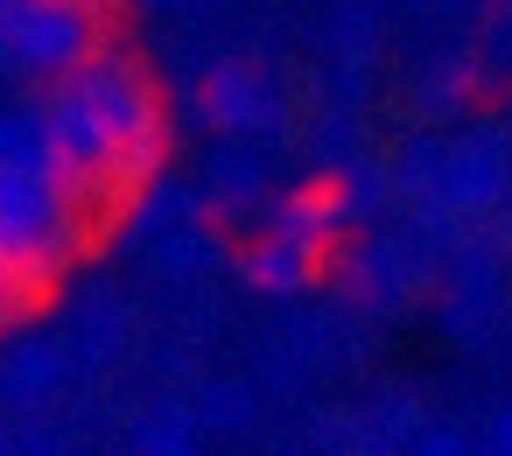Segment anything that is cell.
Masks as SVG:
<instances>
[{"label": "cell", "mask_w": 512, "mask_h": 456, "mask_svg": "<svg viewBox=\"0 0 512 456\" xmlns=\"http://www.w3.org/2000/svg\"><path fill=\"white\" fill-rule=\"evenodd\" d=\"M470 442H477V456H512V400H505V407H491V414H484V428H477Z\"/></svg>", "instance_id": "603a6c76"}, {"label": "cell", "mask_w": 512, "mask_h": 456, "mask_svg": "<svg viewBox=\"0 0 512 456\" xmlns=\"http://www.w3.org/2000/svg\"><path fill=\"white\" fill-rule=\"evenodd\" d=\"M337 183H344V204H351V225H358V218H379V211L393 204V169H386V162H372V155H358V162H344V169H337Z\"/></svg>", "instance_id": "d6986e66"}, {"label": "cell", "mask_w": 512, "mask_h": 456, "mask_svg": "<svg viewBox=\"0 0 512 456\" xmlns=\"http://www.w3.org/2000/svg\"><path fill=\"white\" fill-rule=\"evenodd\" d=\"M470 99H477V64H470V57H442V64H428L421 85H414V106H421L428 120H456V113H470Z\"/></svg>", "instance_id": "5bb4252c"}, {"label": "cell", "mask_w": 512, "mask_h": 456, "mask_svg": "<svg viewBox=\"0 0 512 456\" xmlns=\"http://www.w3.org/2000/svg\"><path fill=\"white\" fill-rule=\"evenodd\" d=\"M29 113L43 120L57 190H71L85 211L99 197L127 204L148 183H162V169H169V106H162V85L120 43H106L71 78L43 85Z\"/></svg>", "instance_id": "6da1fadb"}, {"label": "cell", "mask_w": 512, "mask_h": 456, "mask_svg": "<svg viewBox=\"0 0 512 456\" xmlns=\"http://www.w3.org/2000/svg\"><path fill=\"white\" fill-rule=\"evenodd\" d=\"M127 456H204V428L190 400H148L141 421L127 428Z\"/></svg>", "instance_id": "8fae6325"}, {"label": "cell", "mask_w": 512, "mask_h": 456, "mask_svg": "<svg viewBox=\"0 0 512 456\" xmlns=\"http://www.w3.org/2000/svg\"><path fill=\"white\" fill-rule=\"evenodd\" d=\"M309 449H316V456H393V449L372 435L365 407H330V414H316V435H309Z\"/></svg>", "instance_id": "e0dca14e"}, {"label": "cell", "mask_w": 512, "mask_h": 456, "mask_svg": "<svg viewBox=\"0 0 512 456\" xmlns=\"http://www.w3.org/2000/svg\"><path fill=\"white\" fill-rule=\"evenodd\" d=\"M22 0H0V71H8V22H15Z\"/></svg>", "instance_id": "d4e9b609"}, {"label": "cell", "mask_w": 512, "mask_h": 456, "mask_svg": "<svg viewBox=\"0 0 512 456\" xmlns=\"http://www.w3.org/2000/svg\"><path fill=\"white\" fill-rule=\"evenodd\" d=\"M211 211H204V190L197 183H148L141 197H127V225L155 246V239H169V232H197Z\"/></svg>", "instance_id": "30bf717a"}, {"label": "cell", "mask_w": 512, "mask_h": 456, "mask_svg": "<svg viewBox=\"0 0 512 456\" xmlns=\"http://www.w3.org/2000/svg\"><path fill=\"white\" fill-rule=\"evenodd\" d=\"M260 232H274V239H288V246H302V253H330L344 232H351V204H344V183L323 169V176H302L295 190H281L274 204H267V218H260Z\"/></svg>", "instance_id": "8992f818"}, {"label": "cell", "mask_w": 512, "mask_h": 456, "mask_svg": "<svg viewBox=\"0 0 512 456\" xmlns=\"http://www.w3.org/2000/svg\"><path fill=\"white\" fill-rule=\"evenodd\" d=\"M365 421H372V435H379L393 456H407L435 414H428V400H421L414 386H379V393L365 400Z\"/></svg>", "instance_id": "4fadbf2b"}, {"label": "cell", "mask_w": 512, "mask_h": 456, "mask_svg": "<svg viewBox=\"0 0 512 456\" xmlns=\"http://www.w3.org/2000/svg\"><path fill=\"white\" fill-rule=\"evenodd\" d=\"M491 8H498V15H505V8H512V0H491Z\"/></svg>", "instance_id": "f1b7e54d"}, {"label": "cell", "mask_w": 512, "mask_h": 456, "mask_svg": "<svg viewBox=\"0 0 512 456\" xmlns=\"http://www.w3.org/2000/svg\"><path fill=\"white\" fill-rule=\"evenodd\" d=\"M407 456H477V442H470V428H463V421H428V428H421V442H414Z\"/></svg>", "instance_id": "44dd1931"}, {"label": "cell", "mask_w": 512, "mask_h": 456, "mask_svg": "<svg viewBox=\"0 0 512 456\" xmlns=\"http://www.w3.org/2000/svg\"><path fill=\"white\" fill-rule=\"evenodd\" d=\"M127 337H134L127 302H120V295H92V302L78 309V323H71V358H85V365H113V358L127 351Z\"/></svg>", "instance_id": "7c38bea8"}, {"label": "cell", "mask_w": 512, "mask_h": 456, "mask_svg": "<svg viewBox=\"0 0 512 456\" xmlns=\"http://www.w3.org/2000/svg\"><path fill=\"white\" fill-rule=\"evenodd\" d=\"M85 239H92V211L71 190L29 169H0V288L22 316L50 302V288L85 253Z\"/></svg>", "instance_id": "7a4b0ae2"}, {"label": "cell", "mask_w": 512, "mask_h": 456, "mask_svg": "<svg viewBox=\"0 0 512 456\" xmlns=\"http://www.w3.org/2000/svg\"><path fill=\"white\" fill-rule=\"evenodd\" d=\"M8 323H22V309L8 302V288H0V330H8Z\"/></svg>", "instance_id": "484cf974"}, {"label": "cell", "mask_w": 512, "mask_h": 456, "mask_svg": "<svg viewBox=\"0 0 512 456\" xmlns=\"http://www.w3.org/2000/svg\"><path fill=\"white\" fill-rule=\"evenodd\" d=\"M491 57L512 71V8H505V15H498V29H491Z\"/></svg>", "instance_id": "cb8c5ba5"}, {"label": "cell", "mask_w": 512, "mask_h": 456, "mask_svg": "<svg viewBox=\"0 0 512 456\" xmlns=\"http://www.w3.org/2000/svg\"><path fill=\"white\" fill-rule=\"evenodd\" d=\"M148 267H155L162 281H197V274L218 267V239H211L204 225H197V232H169V239L148 246Z\"/></svg>", "instance_id": "ac0fdd59"}, {"label": "cell", "mask_w": 512, "mask_h": 456, "mask_svg": "<svg viewBox=\"0 0 512 456\" xmlns=\"http://www.w3.org/2000/svg\"><path fill=\"white\" fill-rule=\"evenodd\" d=\"M253 386L246 379H197V393H190V414H197V428H211V435H246L253 428Z\"/></svg>", "instance_id": "9a60e30c"}, {"label": "cell", "mask_w": 512, "mask_h": 456, "mask_svg": "<svg viewBox=\"0 0 512 456\" xmlns=\"http://www.w3.org/2000/svg\"><path fill=\"white\" fill-rule=\"evenodd\" d=\"M106 15L113 0H22L8 22V71H29L43 85L71 78L106 50Z\"/></svg>", "instance_id": "3957f363"}, {"label": "cell", "mask_w": 512, "mask_h": 456, "mask_svg": "<svg viewBox=\"0 0 512 456\" xmlns=\"http://www.w3.org/2000/svg\"><path fill=\"white\" fill-rule=\"evenodd\" d=\"M197 120L211 134H225V141H274V134H288L295 113H288V92L260 64L225 57V64H211L197 78Z\"/></svg>", "instance_id": "277c9868"}, {"label": "cell", "mask_w": 512, "mask_h": 456, "mask_svg": "<svg viewBox=\"0 0 512 456\" xmlns=\"http://www.w3.org/2000/svg\"><path fill=\"white\" fill-rule=\"evenodd\" d=\"M428 281H435V246H428L414 225L372 232V239L344 260V288H351V302H365V309H400V302H414Z\"/></svg>", "instance_id": "5b68a950"}, {"label": "cell", "mask_w": 512, "mask_h": 456, "mask_svg": "<svg viewBox=\"0 0 512 456\" xmlns=\"http://www.w3.org/2000/svg\"><path fill=\"white\" fill-rule=\"evenodd\" d=\"M71 372H78V358H71L64 337L15 344L8 358H0V414H43V407H57L71 393Z\"/></svg>", "instance_id": "52a82bcc"}, {"label": "cell", "mask_w": 512, "mask_h": 456, "mask_svg": "<svg viewBox=\"0 0 512 456\" xmlns=\"http://www.w3.org/2000/svg\"><path fill=\"white\" fill-rule=\"evenodd\" d=\"M267 456H316L309 442H288V449H267Z\"/></svg>", "instance_id": "4316f807"}, {"label": "cell", "mask_w": 512, "mask_h": 456, "mask_svg": "<svg viewBox=\"0 0 512 456\" xmlns=\"http://www.w3.org/2000/svg\"><path fill=\"white\" fill-rule=\"evenodd\" d=\"M0 456H78V449L50 428H15V435H0Z\"/></svg>", "instance_id": "7402d4cb"}, {"label": "cell", "mask_w": 512, "mask_h": 456, "mask_svg": "<svg viewBox=\"0 0 512 456\" xmlns=\"http://www.w3.org/2000/svg\"><path fill=\"white\" fill-rule=\"evenodd\" d=\"M239 274H246L253 295H302V288H316L323 260L302 253V246H288V239H274V232H253L239 246Z\"/></svg>", "instance_id": "9c48e42d"}, {"label": "cell", "mask_w": 512, "mask_h": 456, "mask_svg": "<svg viewBox=\"0 0 512 456\" xmlns=\"http://www.w3.org/2000/svg\"><path fill=\"white\" fill-rule=\"evenodd\" d=\"M148 8H162V15H169V8H190V0H148Z\"/></svg>", "instance_id": "83f0119b"}, {"label": "cell", "mask_w": 512, "mask_h": 456, "mask_svg": "<svg viewBox=\"0 0 512 456\" xmlns=\"http://www.w3.org/2000/svg\"><path fill=\"white\" fill-rule=\"evenodd\" d=\"M204 211L211 218H267L274 204V169L253 141H218L211 162H204Z\"/></svg>", "instance_id": "ba28073f"}, {"label": "cell", "mask_w": 512, "mask_h": 456, "mask_svg": "<svg viewBox=\"0 0 512 456\" xmlns=\"http://www.w3.org/2000/svg\"><path fill=\"white\" fill-rule=\"evenodd\" d=\"M0 169H29V176H50V141H43V120L29 106H0ZM57 183V176H50Z\"/></svg>", "instance_id": "2e32d148"}, {"label": "cell", "mask_w": 512, "mask_h": 456, "mask_svg": "<svg viewBox=\"0 0 512 456\" xmlns=\"http://www.w3.org/2000/svg\"><path fill=\"white\" fill-rule=\"evenodd\" d=\"M330 50H337L344 64H365V57H372V8H365V0H351V8L330 22Z\"/></svg>", "instance_id": "ffe728a7"}]
</instances>
